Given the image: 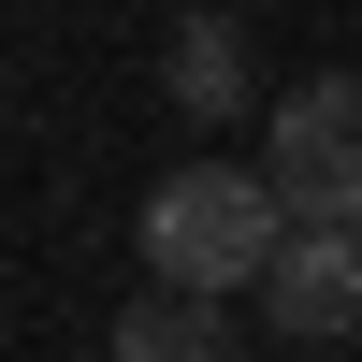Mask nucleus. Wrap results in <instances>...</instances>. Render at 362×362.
Segmentation results:
<instances>
[{"label": "nucleus", "instance_id": "1", "mask_svg": "<svg viewBox=\"0 0 362 362\" xmlns=\"http://www.w3.org/2000/svg\"><path fill=\"white\" fill-rule=\"evenodd\" d=\"M290 247V189L276 174H232V160H189L145 189V276L160 290H261V261Z\"/></svg>", "mask_w": 362, "mask_h": 362}, {"label": "nucleus", "instance_id": "2", "mask_svg": "<svg viewBox=\"0 0 362 362\" xmlns=\"http://www.w3.org/2000/svg\"><path fill=\"white\" fill-rule=\"evenodd\" d=\"M261 174L290 189V218H362V73H305L290 87Z\"/></svg>", "mask_w": 362, "mask_h": 362}, {"label": "nucleus", "instance_id": "3", "mask_svg": "<svg viewBox=\"0 0 362 362\" xmlns=\"http://www.w3.org/2000/svg\"><path fill=\"white\" fill-rule=\"evenodd\" d=\"M261 319L290 348H348L362 334V218H290V247L261 261Z\"/></svg>", "mask_w": 362, "mask_h": 362}, {"label": "nucleus", "instance_id": "4", "mask_svg": "<svg viewBox=\"0 0 362 362\" xmlns=\"http://www.w3.org/2000/svg\"><path fill=\"white\" fill-rule=\"evenodd\" d=\"M160 87H174L189 116H232V102H247V29H232V15H174Z\"/></svg>", "mask_w": 362, "mask_h": 362}, {"label": "nucleus", "instance_id": "5", "mask_svg": "<svg viewBox=\"0 0 362 362\" xmlns=\"http://www.w3.org/2000/svg\"><path fill=\"white\" fill-rule=\"evenodd\" d=\"M116 362H232L218 290H145V305L116 319Z\"/></svg>", "mask_w": 362, "mask_h": 362}, {"label": "nucleus", "instance_id": "6", "mask_svg": "<svg viewBox=\"0 0 362 362\" xmlns=\"http://www.w3.org/2000/svg\"><path fill=\"white\" fill-rule=\"evenodd\" d=\"M290 362H348V348H290Z\"/></svg>", "mask_w": 362, "mask_h": 362}]
</instances>
